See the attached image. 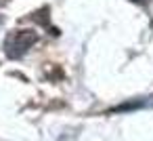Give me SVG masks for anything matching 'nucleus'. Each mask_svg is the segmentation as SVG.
I'll return each mask as SVG.
<instances>
[{
	"label": "nucleus",
	"mask_w": 153,
	"mask_h": 141,
	"mask_svg": "<svg viewBox=\"0 0 153 141\" xmlns=\"http://www.w3.org/2000/svg\"><path fill=\"white\" fill-rule=\"evenodd\" d=\"M2 26H4V15H0V30H2Z\"/></svg>",
	"instance_id": "nucleus-2"
},
{
	"label": "nucleus",
	"mask_w": 153,
	"mask_h": 141,
	"mask_svg": "<svg viewBox=\"0 0 153 141\" xmlns=\"http://www.w3.org/2000/svg\"><path fill=\"white\" fill-rule=\"evenodd\" d=\"M38 42V34L34 30H15L4 38V53L9 59H21L34 44Z\"/></svg>",
	"instance_id": "nucleus-1"
}]
</instances>
